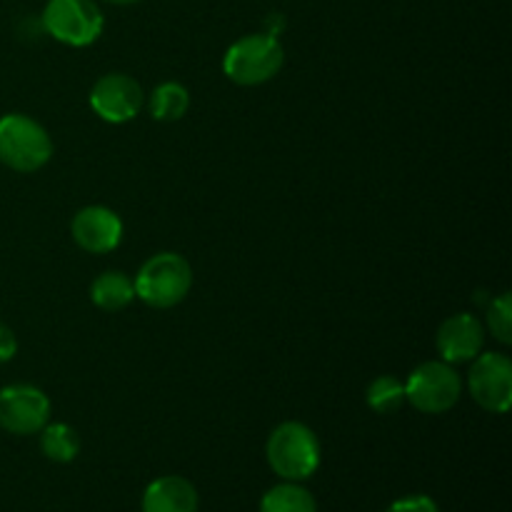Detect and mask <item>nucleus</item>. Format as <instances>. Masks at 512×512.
<instances>
[{"label": "nucleus", "mask_w": 512, "mask_h": 512, "mask_svg": "<svg viewBox=\"0 0 512 512\" xmlns=\"http://www.w3.org/2000/svg\"><path fill=\"white\" fill-rule=\"evenodd\" d=\"M268 465L288 483L308 480L320 465L318 435L303 423H283L270 433L265 445Z\"/></svg>", "instance_id": "f257e3e1"}, {"label": "nucleus", "mask_w": 512, "mask_h": 512, "mask_svg": "<svg viewBox=\"0 0 512 512\" xmlns=\"http://www.w3.org/2000/svg\"><path fill=\"white\" fill-rule=\"evenodd\" d=\"M193 285V270L188 260L178 253H158L138 270L135 278V298L150 308H173L183 303Z\"/></svg>", "instance_id": "f03ea898"}, {"label": "nucleus", "mask_w": 512, "mask_h": 512, "mask_svg": "<svg viewBox=\"0 0 512 512\" xmlns=\"http://www.w3.org/2000/svg\"><path fill=\"white\" fill-rule=\"evenodd\" d=\"M53 155V140L40 123L20 113L0 118V163L15 173H35Z\"/></svg>", "instance_id": "7ed1b4c3"}, {"label": "nucleus", "mask_w": 512, "mask_h": 512, "mask_svg": "<svg viewBox=\"0 0 512 512\" xmlns=\"http://www.w3.org/2000/svg\"><path fill=\"white\" fill-rule=\"evenodd\" d=\"M283 60V45L273 33H253L230 45L223 70L238 85H263L280 73Z\"/></svg>", "instance_id": "20e7f679"}, {"label": "nucleus", "mask_w": 512, "mask_h": 512, "mask_svg": "<svg viewBox=\"0 0 512 512\" xmlns=\"http://www.w3.org/2000/svg\"><path fill=\"white\" fill-rule=\"evenodd\" d=\"M40 23L45 33L70 48L93 45L105 28L103 10L95 0H48Z\"/></svg>", "instance_id": "39448f33"}, {"label": "nucleus", "mask_w": 512, "mask_h": 512, "mask_svg": "<svg viewBox=\"0 0 512 512\" xmlns=\"http://www.w3.org/2000/svg\"><path fill=\"white\" fill-rule=\"evenodd\" d=\"M460 395H463L460 375L445 360H428L418 365L405 383V400L425 415L448 413Z\"/></svg>", "instance_id": "423d86ee"}, {"label": "nucleus", "mask_w": 512, "mask_h": 512, "mask_svg": "<svg viewBox=\"0 0 512 512\" xmlns=\"http://www.w3.org/2000/svg\"><path fill=\"white\" fill-rule=\"evenodd\" d=\"M468 388L475 403L488 413H508L512 403V363L503 353H480L468 373Z\"/></svg>", "instance_id": "0eeeda50"}, {"label": "nucleus", "mask_w": 512, "mask_h": 512, "mask_svg": "<svg viewBox=\"0 0 512 512\" xmlns=\"http://www.w3.org/2000/svg\"><path fill=\"white\" fill-rule=\"evenodd\" d=\"M50 418L48 395L33 385H5L0 390V428L10 435H33Z\"/></svg>", "instance_id": "6e6552de"}, {"label": "nucleus", "mask_w": 512, "mask_h": 512, "mask_svg": "<svg viewBox=\"0 0 512 512\" xmlns=\"http://www.w3.org/2000/svg\"><path fill=\"white\" fill-rule=\"evenodd\" d=\"M143 100V88L123 73L103 75L90 90V108L95 110L98 118L113 125L133 120L143 108Z\"/></svg>", "instance_id": "1a4fd4ad"}, {"label": "nucleus", "mask_w": 512, "mask_h": 512, "mask_svg": "<svg viewBox=\"0 0 512 512\" xmlns=\"http://www.w3.org/2000/svg\"><path fill=\"white\" fill-rule=\"evenodd\" d=\"M70 233L85 253H113L123 240V220L118 218L115 210L105 208V205H88V208L75 213Z\"/></svg>", "instance_id": "9d476101"}, {"label": "nucleus", "mask_w": 512, "mask_h": 512, "mask_svg": "<svg viewBox=\"0 0 512 512\" xmlns=\"http://www.w3.org/2000/svg\"><path fill=\"white\" fill-rule=\"evenodd\" d=\"M485 343V328L475 315L458 313L445 320L438 328L435 348L443 355L445 363H470L480 355Z\"/></svg>", "instance_id": "9b49d317"}, {"label": "nucleus", "mask_w": 512, "mask_h": 512, "mask_svg": "<svg viewBox=\"0 0 512 512\" xmlns=\"http://www.w3.org/2000/svg\"><path fill=\"white\" fill-rule=\"evenodd\" d=\"M143 512H198V490L180 475H165L145 488Z\"/></svg>", "instance_id": "f8f14e48"}, {"label": "nucleus", "mask_w": 512, "mask_h": 512, "mask_svg": "<svg viewBox=\"0 0 512 512\" xmlns=\"http://www.w3.org/2000/svg\"><path fill=\"white\" fill-rule=\"evenodd\" d=\"M135 298V283L120 270H108V273L98 275L90 285V300L98 305L100 310H123L133 303Z\"/></svg>", "instance_id": "ddd939ff"}, {"label": "nucleus", "mask_w": 512, "mask_h": 512, "mask_svg": "<svg viewBox=\"0 0 512 512\" xmlns=\"http://www.w3.org/2000/svg\"><path fill=\"white\" fill-rule=\"evenodd\" d=\"M260 512H318V505L310 490L285 480L283 485H275L263 495Z\"/></svg>", "instance_id": "4468645a"}, {"label": "nucleus", "mask_w": 512, "mask_h": 512, "mask_svg": "<svg viewBox=\"0 0 512 512\" xmlns=\"http://www.w3.org/2000/svg\"><path fill=\"white\" fill-rule=\"evenodd\" d=\"M40 450L53 463H70L80 453V438L70 425L45 423L40 430Z\"/></svg>", "instance_id": "2eb2a0df"}, {"label": "nucleus", "mask_w": 512, "mask_h": 512, "mask_svg": "<svg viewBox=\"0 0 512 512\" xmlns=\"http://www.w3.org/2000/svg\"><path fill=\"white\" fill-rule=\"evenodd\" d=\"M150 115L160 123H173L180 120L190 108V93L180 83H160L150 95Z\"/></svg>", "instance_id": "dca6fc26"}, {"label": "nucleus", "mask_w": 512, "mask_h": 512, "mask_svg": "<svg viewBox=\"0 0 512 512\" xmlns=\"http://www.w3.org/2000/svg\"><path fill=\"white\" fill-rule=\"evenodd\" d=\"M405 403V383L393 375H380L368 388V405L380 415L398 413Z\"/></svg>", "instance_id": "f3484780"}, {"label": "nucleus", "mask_w": 512, "mask_h": 512, "mask_svg": "<svg viewBox=\"0 0 512 512\" xmlns=\"http://www.w3.org/2000/svg\"><path fill=\"white\" fill-rule=\"evenodd\" d=\"M488 330L495 335L500 343H512V298L510 293L498 295L493 303L488 305Z\"/></svg>", "instance_id": "a211bd4d"}, {"label": "nucleus", "mask_w": 512, "mask_h": 512, "mask_svg": "<svg viewBox=\"0 0 512 512\" xmlns=\"http://www.w3.org/2000/svg\"><path fill=\"white\" fill-rule=\"evenodd\" d=\"M385 512H440V508L428 495H408V498L395 500Z\"/></svg>", "instance_id": "6ab92c4d"}, {"label": "nucleus", "mask_w": 512, "mask_h": 512, "mask_svg": "<svg viewBox=\"0 0 512 512\" xmlns=\"http://www.w3.org/2000/svg\"><path fill=\"white\" fill-rule=\"evenodd\" d=\"M15 353H18V340H15V333L8 328V325L0 323V365L13 360Z\"/></svg>", "instance_id": "aec40b11"}, {"label": "nucleus", "mask_w": 512, "mask_h": 512, "mask_svg": "<svg viewBox=\"0 0 512 512\" xmlns=\"http://www.w3.org/2000/svg\"><path fill=\"white\" fill-rule=\"evenodd\" d=\"M105 3H113V5H133L138 0H105Z\"/></svg>", "instance_id": "412c9836"}]
</instances>
